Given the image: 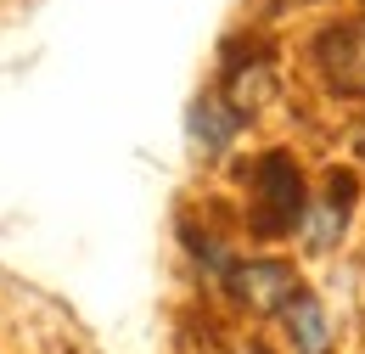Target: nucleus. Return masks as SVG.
Here are the masks:
<instances>
[{
  "label": "nucleus",
  "mask_w": 365,
  "mask_h": 354,
  "mask_svg": "<svg viewBox=\"0 0 365 354\" xmlns=\"http://www.w3.org/2000/svg\"><path fill=\"white\" fill-rule=\"evenodd\" d=\"M247 214L259 236H287L292 225H304V175L287 152H264L253 169H247Z\"/></svg>",
  "instance_id": "obj_1"
},
{
  "label": "nucleus",
  "mask_w": 365,
  "mask_h": 354,
  "mask_svg": "<svg viewBox=\"0 0 365 354\" xmlns=\"http://www.w3.org/2000/svg\"><path fill=\"white\" fill-rule=\"evenodd\" d=\"M225 293L253 315H275V310L287 315V304L304 287H298V270L287 265V259H242V265L225 270Z\"/></svg>",
  "instance_id": "obj_2"
},
{
  "label": "nucleus",
  "mask_w": 365,
  "mask_h": 354,
  "mask_svg": "<svg viewBox=\"0 0 365 354\" xmlns=\"http://www.w3.org/2000/svg\"><path fill=\"white\" fill-rule=\"evenodd\" d=\"M315 62H320V79H326L331 96H365V23L360 17L320 29Z\"/></svg>",
  "instance_id": "obj_3"
},
{
  "label": "nucleus",
  "mask_w": 365,
  "mask_h": 354,
  "mask_svg": "<svg viewBox=\"0 0 365 354\" xmlns=\"http://www.w3.org/2000/svg\"><path fill=\"white\" fill-rule=\"evenodd\" d=\"M349 203H354V175H343V180L331 175L326 197L304 214V242H309L315 253H326V248L343 242V231H349Z\"/></svg>",
  "instance_id": "obj_4"
},
{
  "label": "nucleus",
  "mask_w": 365,
  "mask_h": 354,
  "mask_svg": "<svg viewBox=\"0 0 365 354\" xmlns=\"http://www.w3.org/2000/svg\"><path fill=\"white\" fill-rule=\"evenodd\" d=\"M281 326H287V343L298 354H331V326H326V310H320L315 293H298L281 315Z\"/></svg>",
  "instance_id": "obj_5"
},
{
  "label": "nucleus",
  "mask_w": 365,
  "mask_h": 354,
  "mask_svg": "<svg viewBox=\"0 0 365 354\" xmlns=\"http://www.w3.org/2000/svg\"><path fill=\"white\" fill-rule=\"evenodd\" d=\"M270 96H275V62L259 51L247 68L230 74V107H236V113H259Z\"/></svg>",
  "instance_id": "obj_6"
},
{
  "label": "nucleus",
  "mask_w": 365,
  "mask_h": 354,
  "mask_svg": "<svg viewBox=\"0 0 365 354\" xmlns=\"http://www.w3.org/2000/svg\"><path fill=\"white\" fill-rule=\"evenodd\" d=\"M236 107H225L220 96H202L197 107H191V135H197V146L202 152H225L230 146V135H236Z\"/></svg>",
  "instance_id": "obj_7"
}]
</instances>
